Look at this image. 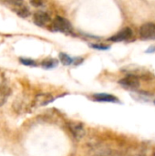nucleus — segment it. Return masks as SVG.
Masks as SVG:
<instances>
[{
    "label": "nucleus",
    "mask_w": 155,
    "mask_h": 156,
    "mask_svg": "<svg viewBox=\"0 0 155 156\" xmlns=\"http://www.w3.org/2000/svg\"><path fill=\"white\" fill-rule=\"evenodd\" d=\"M93 99L96 101H100V102H113L116 103L119 101V100L111 95V94H108V93H97L93 95Z\"/></svg>",
    "instance_id": "nucleus-7"
},
{
    "label": "nucleus",
    "mask_w": 155,
    "mask_h": 156,
    "mask_svg": "<svg viewBox=\"0 0 155 156\" xmlns=\"http://www.w3.org/2000/svg\"><path fill=\"white\" fill-rule=\"evenodd\" d=\"M68 127H69L70 133H72V135L77 140H80L81 138L84 137L85 129L81 123H79V122H69Z\"/></svg>",
    "instance_id": "nucleus-6"
},
{
    "label": "nucleus",
    "mask_w": 155,
    "mask_h": 156,
    "mask_svg": "<svg viewBox=\"0 0 155 156\" xmlns=\"http://www.w3.org/2000/svg\"><path fill=\"white\" fill-rule=\"evenodd\" d=\"M119 83L126 89L136 90L140 87V79L135 75H128L125 78L122 79Z\"/></svg>",
    "instance_id": "nucleus-3"
},
{
    "label": "nucleus",
    "mask_w": 155,
    "mask_h": 156,
    "mask_svg": "<svg viewBox=\"0 0 155 156\" xmlns=\"http://www.w3.org/2000/svg\"><path fill=\"white\" fill-rule=\"evenodd\" d=\"M132 35H133L132 30L130 27H124L120 32H118L117 34L111 37L108 40L112 41V42H121V41H124V40L131 38L132 37Z\"/></svg>",
    "instance_id": "nucleus-4"
},
{
    "label": "nucleus",
    "mask_w": 155,
    "mask_h": 156,
    "mask_svg": "<svg viewBox=\"0 0 155 156\" xmlns=\"http://www.w3.org/2000/svg\"><path fill=\"white\" fill-rule=\"evenodd\" d=\"M153 156H155V154H154V155H153Z\"/></svg>",
    "instance_id": "nucleus-16"
},
{
    "label": "nucleus",
    "mask_w": 155,
    "mask_h": 156,
    "mask_svg": "<svg viewBox=\"0 0 155 156\" xmlns=\"http://www.w3.org/2000/svg\"><path fill=\"white\" fill-rule=\"evenodd\" d=\"M154 104H155V101H154Z\"/></svg>",
    "instance_id": "nucleus-15"
},
{
    "label": "nucleus",
    "mask_w": 155,
    "mask_h": 156,
    "mask_svg": "<svg viewBox=\"0 0 155 156\" xmlns=\"http://www.w3.org/2000/svg\"><path fill=\"white\" fill-rule=\"evenodd\" d=\"M31 5H35V6H40L43 5V2H37V1H34V2H31Z\"/></svg>",
    "instance_id": "nucleus-14"
},
{
    "label": "nucleus",
    "mask_w": 155,
    "mask_h": 156,
    "mask_svg": "<svg viewBox=\"0 0 155 156\" xmlns=\"http://www.w3.org/2000/svg\"><path fill=\"white\" fill-rule=\"evenodd\" d=\"M90 47L92 48H95V49H98V50H107L109 49L111 47L110 46H106L104 44H100V43H97V44H91Z\"/></svg>",
    "instance_id": "nucleus-12"
},
{
    "label": "nucleus",
    "mask_w": 155,
    "mask_h": 156,
    "mask_svg": "<svg viewBox=\"0 0 155 156\" xmlns=\"http://www.w3.org/2000/svg\"><path fill=\"white\" fill-rule=\"evenodd\" d=\"M14 5H16V8L14 9L15 12L16 13V15L20 17H27L30 15V10L27 6L24 5L23 2H14L12 3Z\"/></svg>",
    "instance_id": "nucleus-8"
},
{
    "label": "nucleus",
    "mask_w": 155,
    "mask_h": 156,
    "mask_svg": "<svg viewBox=\"0 0 155 156\" xmlns=\"http://www.w3.org/2000/svg\"><path fill=\"white\" fill-rule=\"evenodd\" d=\"M155 52V46H152L150 47L147 50H146V53H154Z\"/></svg>",
    "instance_id": "nucleus-13"
},
{
    "label": "nucleus",
    "mask_w": 155,
    "mask_h": 156,
    "mask_svg": "<svg viewBox=\"0 0 155 156\" xmlns=\"http://www.w3.org/2000/svg\"><path fill=\"white\" fill-rule=\"evenodd\" d=\"M52 29L65 34H70L72 32V27L69 21L61 16H56L52 23Z\"/></svg>",
    "instance_id": "nucleus-1"
},
{
    "label": "nucleus",
    "mask_w": 155,
    "mask_h": 156,
    "mask_svg": "<svg viewBox=\"0 0 155 156\" xmlns=\"http://www.w3.org/2000/svg\"><path fill=\"white\" fill-rule=\"evenodd\" d=\"M140 37L143 40L155 39V23L148 22L143 24L139 30Z\"/></svg>",
    "instance_id": "nucleus-2"
},
{
    "label": "nucleus",
    "mask_w": 155,
    "mask_h": 156,
    "mask_svg": "<svg viewBox=\"0 0 155 156\" xmlns=\"http://www.w3.org/2000/svg\"><path fill=\"white\" fill-rule=\"evenodd\" d=\"M58 62L57 59L49 58H46L45 60H43L41 63V66H42V68H44L46 69H51L56 68L58 66Z\"/></svg>",
    "instance_id": "nucleus-9"
},
{
    "label": "nucleus",
    "mask_w": 155,
    "mask_h": 156,
    "mask_svg": "<svg viewBox=\"0 0 155 156\" xmlns=\"http://www.w3.org/2000/svg\"><path fill=\"white\" fill-rule=\"evenodd\" d=\"M58 58H59L60 62H61L63 65H65V66H69V65L73 64L74 58H72L70 56H69V55L66 54V53L60 52V53L58 54Z\"/></svg>",
    "instance_id": "nucleus-10"
},
{
    "label": "nucleus",
    "mask_w": 155,
    "mask_h": 156,
    "mask_svg": "<svg viewBox=\"0 0 155 156\" xmlns=\"http://www.w3.org/2000/svg\"><path fill=\"white\" fill-rule=\"evenodd\" d=\"M19 61L24 66H27V67H36L37 66L36 61L33 60L32 58H19Z\"/></svg>",
    "instance_id": "nucleus-11"
},
{
    "label": "nucleus",
    "mask_w": 155,
    "mask_h": 156,
    "mask_svg": "<svg viewBox=\"0 0 155 156\" xmlns=\"http://www.w3.org/2000/svg\"><path fill=\"white\" fill-rule=\"evenodd\" d=\"M33 20H34V23L38 26V27H45L46 25H48L51 18H50V16L45 12V11H37L34 14V16H33Z\"/></svg>",
    "instance_id": "nucleus-5"
}]
</instances>
